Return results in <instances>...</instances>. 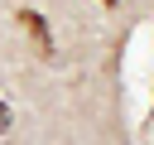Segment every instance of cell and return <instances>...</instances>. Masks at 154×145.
<instances>
[{"label": "cell", "instance_id": "obj_1", "mask_svg": "<svg viewBox=\"0 0 154 145\" xmlns=\"http://www.w3.org/2000/svg\"><path fill=\"white\" fill-rule=\"evenodd\" d=\"M19 24H24V29H29V39L38 44V53H48V48H53V34H48L43 14H34V10H19Z\"/></svg>", "mask_w": 154, "mask_h": 145}, {"label": "cell", "instance_id": "obj_2", "mask_svg": "<svg viewBox=\"0 0 154 145\" xmlns=\"http://www.w3.org/2000/svg\"><path fill=\"white\" fill-rule=\"evenodd\" d=\"M5 126H10V111H5V106H0V130H5Z\"/></svg>", "mask_w": 154, "mask_h": 145}, {"label": "cell", "instance_id": "obj_3", "mask_svg": "<svg viewBox=\"0 0 154 145\" xmlns=\"http://www.w3.org/2000/svg\"><path fill=\"white\" fill-rule=\"evenodd\" d=\"M101 5H116V0H101Z\"/></svg>", "mask_w": 154, "mask_h": 145}]
</instances>
